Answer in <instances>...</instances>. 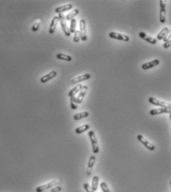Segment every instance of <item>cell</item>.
Returning <instances> with one entry per match:
<instances>
[{
  "instance_id": "1",
  "label": "cell",
  "mask_w": 171,
  "mask_h": 192,
  "mask_svg": "<svg viewBox=\"0 0 171 192\" xmlns=\"http://www.w3.org/2000/svg\"><path fill=\"white\" fill-rule=\"evenodd\" d=\"M89 137L90 140H91L92 143V151L95 154H97L99 152V145H98V141H97V139L95 133L94 131H89Z\"/></svg>"
},
{
  "instance_id": "2",
  "label": "cell",
  "mask_w": 171,
  "mask_h": 192,
  "mask_svg": "<svg viewBox=\"0 0 171 192\" xmlns=\"http://www.w3.org/2000/svg\"><path fill=\"white\" fill-rule=\"evenodd\" d=\"M59 183V180H53L50 181L49 183H47V184L42 185V186H39L35 189V192H44L47 190L50 189V188H53L54 186H55L58 183Z\"/></svg>"
},
{
  "instance_id": "3",
  "label": "cell",
  "mask_w": 171,
  "mask_h": 192,
  "mask_svg": "<svg viewBox=\"0 0 171 192\" xmlns=\"http://www.w3.org/2000/svg\"><path fill=\"white\" fill-rule=\"evenodd\" d=\"M148 101L150 104H153L154 106H157V107H165V108H169L171 107V104L169 102L163 101H160L159 99L153 97H150L148 98Z\"/></svg>"
},
{
  "instance_id": "4",
  "label": "cell",
  "mask_w": 171,
  "mask_h": 192,
  "mask_svg": "<svg viewBox=\"0 0 171 192\" xmlns=\"http://www.w3.org/2000/svg\"><path fill=\"white\" fill-rule=\"evenodd\" d=\"M59 18L60 23H61V27H62V30H63V31H64V34L66 36H70V35H71V33H70L69 27H68L67 24H66V18H65L64 14H62V13H60L59 16Z\"/></svg>"
},
{
  "instance_id": "5",
  "label": "cell",
  "mask_w": 171,
  "mask_h": 192,
  "mask_svg": "<svg viewBox=\"0 0 171 192\" xmlns=\"http://www.w3.org/2000/svg\"><path fill=\"white\" fill-rule=\"evenodd\" d=\"M80 39L83 42L87 40L88 36H87L86 33V24L84 19H80Z\"/></svg>"
},
{
  "instance_id": "6",
  "label": "cell",
  "mask_w": 171,
  "mask_h": 192,
  "mask_svg": "<svg viewBox=\"0 0 171 192\" xmlns=\"http://www.w3.org/2000/svg\"><path fill=\"white\" fill-rule=\"evenodd\" d=\"M137 140L141 143L142 145H144L150 151H153L155 150V146L153 144H152L150 142L148 141L146 138H145L143 135H137Z\"/></svg>"
},
{
  "instance_id": "7",
  "label": "cell",
  "mask_w": 171,
  "mask_h": 192,
  "mask_svg": "<svg viewBox=\"0 0 171 192\" xmlns=\"http://www.w3.org/2000/svg\"><path fill=\"white\" fill-rule=\"evenodd\" d=\"M160 5V13L159 19L161 23H165L166 21V2L164 0L159 1Z\"/></svg>"
},
{
  "instance_id": "8",
  "label": "cell",
  "mask_w": 171,
  "mask_h": 192,
  "mask_svg": "<svg viewBox=\"0 0 171 192\" xmlns=\"http://www.w3.org/2000/svg\"><path fill=\"white\" fill-rule=\"evenodd\" d=\"M109 36L112 39H117V40H120V41H124V42H129L130 41V37L127 35H125V34L119 33L116 32H111L109 33Z\"/></svg>"
},
{
  "instance_id": "9",
  "label": "cell",
  "mask_w": 171,
  "mask_h": 192,
  "mask_svg": "<svg viewBox=\"0 0 171 192\" xmlns=\"http://www.w3.org/2000/svg\"><path fill=\"white\" fill-rule=\"evenodd\" d=\"M164 113H166V114H171V107H159L156 108V109H151V110L150 111V115H157L164 114Z\"/></svg>"
},
{
  "instance_id": "10",
  "label": "cell",
  "mask_w": 171,
  "mask_h": 192,
  "mask_svg": "<svg viewBox=\"0 0 171 192\" xmlns=\"http://www.w3.org/2000/svg\"><path fill=\"white\" fill-rule=\"evenodd\" d=\"M160 64V61L159 59H154L152 60V61H148V62L145 63L142 65V70H148V69H151V68L155 67L158 66L159 64Z\"/></svg>"
},
{
  "instance_id": "11",
  "label": "cell",
  "mask_w": 171,
  "mask_h": 192,
  "mask_svg": "<svg viewBox=\"0 0 171 192\" xmlns=\"http://www.w3.org/2000/svg\"><path fill=\"white\" fill-rule=\"evenodd\" d=\"M90 78H91V75H90V74L86 73V74H83V75H79V76H76V77H74V78H72L71 79V83L72 84L79 83V82L89 80Z\"/></svg>"
},
{
  "instance_id": "12",
  "label": "cell",
  "mask_w": 171,
  "mask_h": 192,
  "mask_svg": "<svg viewBox=\"0 0 171 192\" xmlns=\"http://www.w3.org/2000/svg\"><path fill=\"white\" fill-rule=\"evenodd\" d=\"M139 37L141 38V39H142L143 40L146 41L147 42L150 43V44H156V42H157L156 39H154V38L150 36H148V34H146L144 32L139 33Z\"/></svg>"
},
{
  "instance_id": "13",
  "label": "cell",
  "mask_w": 171,
  "mask_h": 192,
  "mask_svg": "<svg viewBox=\"0 0 171 192\" xmlns=\"http://www.w3.org/2000/svg\"><path fill=\"white\" fill-rule=\"evenodd\" d=\"M95 161H96V157H95V156H94V155L91 156L89 158V160L88 166H87V169H86V174L88 176H90L92 174V169H93L94 166H95Z\"/></svg>"
},
{
  "instance_id": "14",
  "label": "cell",
  "mask_w": 171,
  "mask_h": 192,
  "mask_svg": "<svg viewBox=\"0 0 171 192\" xmlns=\"http://www.w3.org/2000/svg\"><path fill=\"white\" fill-rule=\"evenodd\" d=\"M87 90H88V87L87 86H83L81 90L79 92V95L77 97V103L78 104H81L82 101H83L86 94Z\"/></svg>"
},
{
  "instance_id": "15",
  "label": "cell",
  "mask_w": 171,
  "mask_h": 192,
  "mask_svg": "<svg viewBox=\"0 0 171 192\" xmlns=\"http://www.w3.org/2000/svg\"><path fill=\"white\" fill-rule=\"evenodd\" d=\"M59 22V16H55L52 19V22H51L50 25H49V33L50 34H53L55 30L56 27H57L58 22Z\"/></svg>"
},
{
  "instance_id": "16",
  "label": "cell",
  "mask_w": 171,
  "mask_h": 192,
  "mask_svg": "<svg viewBox=\"0 0 171 192\" xmlns=\"http://www.w3.org/2000/svg\"><path fill=\"white\" fill-rule=\"evenodd\" d=\"M56 75H57V73H56L55 71H52L49 73H48V74H47L46 75H44V76L42 77L40 79V81L42 82V83H46V82L49 81V80L52 79V78H55Z\"/></svg>"
},
{
  "instance_id": "17",
  "label": "cell",
  "mask_w": 171,
  "mask_h": 192,
  "mask_svg": "<svg viewBox=\"0 0 171 192\" xmlns=\"http://www.w3.org/2000/svg\"><path fill=\"white\" fill-rule=\"evenodd\" d=\"M72 4H66V5H64L63 6H60V7H58L57 8H56L55 10V11L56 12V13H64V12L65 11H69L70 9H72Z\"/></svg>"
},
{
  "instance_id": "18",
  "label": "cell",
  "mask_w": 171,
  "mask_h": 192,
  "mask_svg": "<svg viewBox=\"0 0 171 192\" xmlns=\"http://www.w3.org/2000/svg\"><path fill=\"white\" fill-rule=\"evenodd\" d=\"M82 87H83V85H81V84H78L77 86H75L74 88L72 89V90L69 91L68 95H69L70 98L73 97V96H75V95H76L78 92H80V91L81 90Z\"/></svg>"
},
{
  "instance_id": "19",
  "label": "cell",
  "mask_w": 171,
  "mask_h": 192,
  "mask_svg": "<svg viewBox=\"0 0 171 192\" xmlns=\"http://www.w3.org/2000/svg\"><path fill=\"white\" fill-rule=\"evenodd\" d=\"M169 31V28L168 27H164L163 29H162L161 31L159 33V34L157 35V38L156 39H158V40H163L164 38H165L166 36V35L167 34V33H168Z\"/></svg>"
},
{
  "instance_id": "20",
  "label": "cell",
  "mask_w": 171,
  "mask_h": 192,
  "mask_svg": "<svg viewBox=\"0 0 171 192\" xmlns=\"http://www.w3.org/2000/svg\"><path fill=\"white\" fill-rule=\"evenodd\" d=\"M89 115V113L88 112H86V111H85V112L77 113V114L75 115L73 118H74V119L75 120V121H79V120L83 119V118H87Z\"/></svg>"
},
{
  "instance_id": "21",
  "label": "cell",
  "mask_w": 171,
  "mask_h": 192,
  "mask_svg": "<svg viewBox=\"0 0 171 192\" xmlns=\"http://www.w3.org/2000/svg\"><path fill=\"white\" fill-rule=\"evenodd\" d=\"M98 183H99V177L97 176H94L92 178V189L94 191H96L98 188Z\"/></svg>"
},
{
  "instance_id": "22",
  "label": "cell",
  "mask_w": 171,
  "mask_h": 192,
  "mask_svg": "<svg viewBox=\"0 0 171 192\" xmlns=\"http://www.w3.org/2000/svg\"><path fill=\"white\" fill-rule=\"evenodd\" d=\"M79 13V10L78 9H75L73 10L72 11L70 12L69 14L66 15V19L68 20V21H71L72 19H75V17L77 16V15Z\"/></svg>"
},
{
  "instance_id": "23",
  "label": "cell",
  "mask_w": 171,
  "mask_h": 192,
  "mask_svg": "<svg viewBox=\"0 0 171 192\" xmlns=\"http://www.w3.org/2000/svg\"><path fill=\"white\" fill-rule=\"evenodd\" d=\"M90 126L89 124H84L83 125V126H79V127H78L75 129V133L77 134H81L83 132H84L87 131L88 129H89Z\"/></svg>"
},
{
  "instance_id": "24",
  "label": "cell",
  "mask_w": 171,
  "mask_h": 192,
  "mask_svg": "<svg viewBox=\"0 0 171 192\" xmlns=\"http://www.w3.org/2000/svg\"><path fill=\"white\" fill-rule=\"evenodd\" d=\"M56 57H57V59H59L60 60H64V61H72V57L70 56H69V55L58 53L57 55H56Z\"/></svg>"
},
{
  "instance_id": "25",
  "label": "cell",
  "mask_w": 171,
  "mask_h": 192,
  "mask_svg": "<svg viewBox=\"0 0 171 192\" xmlns=\"http://www.w3.org/2000/svg\"><path fill=\"white\" fill-rule=\"evenodd\" d=\"M70 107L72 109L75 110L78 108V103H77V97L73 96V97L70 98Z\"/></svg>"
},
{
  "instance_id": "26",
  "label": "cell",
  "mask_w": 171,
  "mask_h": 192,
  "mask_svg": "<svg viewBox=\"0 0 171 192\" xmlns=\"http://www.w3.org/2000/svg\"><path fill=\"white\" fill-rule=\"evenodd\" d=\"M76 25H77L76 19H72L71 22H70V27H69L70 33H75V32L76 31Z\"/></svg>"
},
{
  "instance_id": "27",
  "label": "cell",
  "mask_w": 171,
  "mask_h": 192,
  "mask_svg": "<svg viewBox=\"0 0 171 192\" xmlns=\"http://www.w3.org/2000/svg\"><path fill=\"white\" fill-rule=\"evenodd\" d=\"M100 188H101L102 192H111L110 189L108 187V185L105 182H102V183H100Z\"/></svg>"
},
{
  "instance_id": "28",
  "label": "cell",
  "mask_w": 171,
  "mask_h": 192,
  "mask_svg": "<svg viewBox=\"0 0 171 192\" xmlns=\"http://www.w3.org/2000/svg\"><path fill=\"white\" fill-rule=\"evenodd\" d=\"M40 25H41V21H40V20H37V21L33 24V25H32V31L36 32L37 30L39 29Z\"/></svg>"
},
{
  "instance_id": "29",
  "label": "cell",
  "mask_w": 171,
  "mask_h": 192,
  "mask_svg": "<svg viewBox=\"0 0 171 192\" xmlns=\"http://www.w3.org/2000/svg\"><path fill=\"white\" fill-rule=\"evenodd\" d=\"M73 40H74V42L76 43L79 42V41L80 40V30H76V31L75 32V36H74V38H73Z\"/></svg>"
},
{
  "instance_id": "30",
  "label": "cell",
  "mask_w": 171,
  "mask_h": 192,
  "mask_svg": "<svg viewBox=\"0 0 171 192\" xmlns=\"http://www.w3.org/2000/svg\"><path fill=\"white\" fill-rule=\"evenodd\" d=\"M62 190V188L61 186H55L53 188H50V189L47 190V191L44 192H60Z\"/></svg>"
},
{
  "instance_id": "31",
  "label": "cell",
  "mask_w": 171,
  "mask_h": 192,
  "mask_svg": "<svg viewBox=\"0 0 171 192\" xmlns=\"http://www.w3.org/2000/svg\"><path fill=\"white\" fill-rule=\"evenodd\" d=\"M170 39H171V29L170 30H169V31L168 33H167V35H166V36L164 38L163 41L165 42V43H166L168 42V41H170Z\"/></svg>"
},
{
  "instance_id": "32",
  "label": "cell",
  "mask_w": 171,
  "mask_h": 192,
  "mask_svg": "<svg viewBox=\"0 0 171 192\" xmlns=\"http://www.w3.org/2000/svg\"><path fill=\"white\" fill-rule=\"evenodd\" d=\"M83 188H84L85 191L86 192H95L92 189V188L89 186V185L87 184V183H84V184H83Z\"/></svg>"
},
{
  "instance_id": "33",
  "label": "cell",
  "mask_w": 171,
  "mask_h": 192,
  "mask_svg": "<svg viewBox=\"0 0 171 192\" xmlns=\"http://www.w3.org/2000/svg\"><path fill=\"white\" fill-rule=\"evenodd\" d=\"M170 47H171V39L170 41H168V42L164 44V48H165V49H167V48H169Z\"/></svg>"
},
{
  "instance_id": "34",
  "label": "cell",
  "mask_w": 171,
  "mask_h": 192,
  "mask_svg": "<svg viewBox=\"0 0 171 192\" xmlns=\"http://www.w3.org/2000/svg\"><path fill=\"white\" fill-rule=\"evenodd\" d=\"M170 121H171V114H170Z\"/></svg>"
},
{
  "instance_id": "35",
  "label": "cell",
  "mask_w": 171,
  "mask_h": 192,
  "mask_svg": "<svg viewBox=\"0 0 171 192\" xmlns=\"http://www.w3.org/2000/svg\"><path fill=\"white\" fill-rule=\"evenodd\" d=\"M170 187H171V180H170Z\"/></svg>"
}]
</instances>
